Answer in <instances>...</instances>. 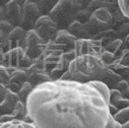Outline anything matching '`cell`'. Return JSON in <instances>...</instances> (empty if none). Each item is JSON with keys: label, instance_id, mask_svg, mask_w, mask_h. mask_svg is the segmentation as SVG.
I'll use <instances>...</instances> for the list:
<instances>
[{"label": "cell", "instance_id": "6da1fadb", "mask_svg": "<svg viewBox=\"0 0 129 128\" xmlns=\"http://www.w3.org/2000/svg\"><path fill=\"white\" fill-rule=\"evenodd\" d=\"M26 110L36 128H106L110 117L101 93L75 81H50L34 87Z\"/></svg>", "mask_w": 129, "mask_h": 128}, {"label": "cell", "instance_id": "7a4b0ae2", "mask_svg": "<svg viewBox=\"0 0 129 128\" xmlns=\"http://www.w3.org/2000/svg\"><path fill=\"white\" fill-rule=\"evenodd\" d=\"M107 66L98 55L83 54L75 58L69 65L68 72L72 80L79 83H87L100 81Z\"/></svg>", "mask_w": 129, "mask_h": 128}, {"label": "cell", "instance_id": "3957f363", "mask_svg": "<svg viewBox=\"0 0 129 128\" xmlns=\"http://www.w3.org/2000/svg\"><path fill=\"white\" fill-rule=\"evenodd\" d=\"M71 51L67 47L58 45L54 41L44 42L39 46V55L34 60L37 68L50 73L56 67L59 57L63 52Z\"/></svg>", "mask_w": 129, "mask_h": 128}, {"label": "cell", "instance_id": "277c9868", "mask_svg": "<svg viewBox=\"0 0 129 128\" xmlns=\"http://www.w3.org/2000/svg\"><path fill=\"white\" fill-rule=\"evenodd\" d=\"M80 8L76 0H60L48 15L56 23L58 29H67L73 21Z\"/></svg>", "mask_w": 129, "mask_h": 128}, {"label": "cell", "instance_id": "5b68a950", "mask_svg": "<svg viewBox=\"0 0 129 128\" xmlns=\"http://www.w3.org/2000/svg\"><path fill=\"white\" fill-rule=\"evenodd\" d=\"M33 63H34V60L27 55L24 49L16 48L4 53V57L1 65L4 66L11 74L12 72L18 69L26 70Z\"/></svg>", "mask_w": 129, "mask_h": 128}, {"label": "cell", "instance_id": "8992f818", "mask_svg": "<svg viewBox=\"0 0 129 128\" xmlns=\"http://www.w3.org/2000/svg\"><path fill=\"white\" fill-rule=\"evenodd\" d=\"M43 15L38 6V0H26L22 5V21L21 28L28 31L34 29V26Z\"/></svg>", "mask_w": 129, "mask_h": 128}, {"label": "cell", "instance_id": "52a82bcc", "mask_svg": "<svg viewBox=\"0 0 129 128\" xmlns=\"http://www.w3.org/2000/svg\"><path fill=\"white\" fill-rule=\"evenodd\" d=\"M34 29L37 31V33L45 42L53 41L59 30L56 23L48 15L42 16L37 20L36 24L34 26Z\"/></svg>", "mask_w": 129, "mask_h": 128}, {"label": "cell", "instance_id": "ba28073f", "mask_svg": "<svg viewBox=\"0 0 129 128\" xmlns=\"http://www.w3.org/2000/svg\"><path fill=\"white\" fill-rule=\"evenodd\" d=\"M104 47L101 41L96 39H77L74 46V51L77 56L83 54L99 55L103 51Z\"/></svg>", "mask_w": 129, "mask_h": 128}, {"label": "cell", "instance_id": "9c48e42d", "mask_svg": "<svg viewBox=\"0 0 129 128\" xmlns=\"http://www.w3.org/2000/svg\"><path fill=\"white\" fill-rule=\"evenodd\" d=\"M26 0H11L4 7L6 20L14 27H20L22 21V5Z\"/></svg>", "mask_w": 129, "mask_h": 128}, {"label": "cell", "instance_id": "30bf717a", "mask_svg": "<svg viewBox=\"0 0 129 128\" xmlns=\"http://www.w3.org/2000/svg\"><path fill=\"white\" fill-rule=\"evenodd\" d=\"M67 30L71 33L76 39H93L94 36L99 32L96 27L92 25L90 21L86 23H80L79 21L75 20L70 25L68 26Z\"/></svg>", "mask_w": 129, "mask_h": 128}, {"label": "cell", "instance_id": "8fae6325", "mask_svg": "<svg viewBox=\"0 0 129 128\" xmlns=\"http://www.w3.org/2000/svg\"><path fill=\"white\" fill-rule=\"evenodd\" d=\"M89 21L94 27H96L99 31H101L108 28H112L113 16L107 9L100 8L91 14Z\"/></svg>", "mask_w": 129, "mask_h": 128}, {"label": "cell", "instance_id": "7c38bea8", "mask_svg": "<svg viewBox=\"0 0 129 128\" xmlns=\"http://www.w3.org/2000/svg\"><path fill=\"white\" fill-rule=\"evenodd\" d=\"M107 67L120 75L123 80H127L129 75V50L124 49L122 52L118 56H116L113 62Z\"/></svg>", "mask_w": 129, "mask_h": 128}, {"label": "cell", "instance_id": "4fadbf2b", "mask_svg": "<svg viewBox=\"0 0 129 128\" xmlns=\"http://www.w3.org/2000/svg\"><path fill=\"white\" fill-rule=\"evenodd\" d=\"M28 79H29V74L26 70H24V69L15 70L11 73L10 83H9L7 87L11 91H13L15 93H18L21 87V85L26 82H28Z\"/></svg>", "mask_w": 129, "mask_h": 128}, {"label": "cell", "instance_id": "5bb4252c", "mask_svg": "<svg viewBox=\"0 0 129 128\" xmlns=\"http://www.w3.org/2000/svg\"><path fill=\"white\" fill-rule=\"evenodd\" d=\"M100 8L107 9L112 15L120 11L117 0H91L88 6L86 7V10L90 14H92L95 10Z\"/></svg>", "mask_w": 129, "mask_h": 128}, {"label": "cell", "instance_id": "9a60e30c", "mask_svg": "<svg viewBox=\"0 0 129 128\" xmlns=\"http://www.w3.org/2000/svg\"><path fill=\"white\" fill-rule=\"evenodd\" d=\"M76 40H77L76 37L73 36L67 29H62V30H58L57 34L55 36V39L53 41L58 45L65 46L68 49L73 50L75 43H76Z\"/></svg>", "mask_w": 129, "mask_h": 128}, {"label": "cell", "instance_id": "2e32d148", "mask_svg": "<svg viewBox=\"0 0 129 128\" xmlns=\"http://www.w3.org/2000/svg\"><path fill=\"white\" fill-rule=\"evenodd\" d=\"M50 81H52V80L50 77L49 73H47L44 70H41L39 68L35 69L31 73H29L28 82L32 84L33 87H36L40 84H43V83L50 82Z\"/></svg>", "mask_w": 129, "mask_h": 128}, {"label": "cell", "instance_id": "e0dca14e", "mask_svg": "<svg viewBox=\"0 0 129 128\" xmlns=\"http://www.w3.org/2000/svg\"><path fill=\"white\" fill-rule=\"evenodd\" d=\"M121 80H123V79L120 75H118L115 71H113L112 69L107 67L106 70H105L104 75L100 79L99 82H102L103 83H105L110 89H114L116 83L118 82H120Z\"/></svg>", "mask_w": 129, "mask_h": 128}, {"label": "cell", "instance_id": "ac0fdd59", "mask_svg": "<svg viewBox=\"0 0 129 128\" xmlns=\"http://www.w3.org/2000/svg\"><path fill=\"white\" fill-rule=\"evenodd\" d=\"M76 57H77V54H76L74 50L63 52L61 54V56L59 57V60H58L57 64H56L55 69H57V70H59L62 73L67 72L68 68H69V65L71 64V62Z\"/></svg>", "mask_w": 129, "mask_h": 128}, {"label": "cell", "instance_id": "d6986e66", "mask_svg": "<svg viewBox=\"0 0 129 128\" xmlns=\"http://www.w3.org/2000/svg\"><path fill=\"white\" fill-rule=\"evenodd\" d=\"M93 39H96V40L101 41L103 47H105V46L108 45L109 43H111L112 41L117 39V34H116V31L115 28H108V29L99 31L94 36Z\"/></svg>", "mask_w": 129, "mask_h": 128}, {"label": "cell", "instance_id": "ffe728a7", "mask_svg": "<svg viewBox=\"0 0 129 128\" xmlns=\"http://www.w3.org/2000/svg\"><path fill=\"white\" fill-rule=\"evenodd\" d=\"M45 41L41 38V36L39 35L37 31L35 29H31L26 31L25 36V50H30L34 49L38 45L44 43Z\"/></svg>", "mask_w": 129, "mask_h": 128}, {"label": "cell", "instance_id": "44dd1931", "mask_svg": "<svg viewBox=\"0 0 129 128\" xmlns=\"http://www.w3.org/2000/svg\"><path fill=\"white\" fill-rule=\"evenodd\" d=\"M105 51H110L111 53H113L115 56H118L124 50V43H123L122 39L117 38L114 41H112L107 46L104 47Z\"/></svg>", "mask_w": 129, "mask_h": 128}, {"label": "cell", "instance_id": "7402d4cb", "mask_svg": "<svg viewBox=\"0 0 129 128\" xmlns=\"http://www.w3.org/2000/svg\"><path fill=\"white\" fill-rule=\"evenodd\" d=\"M27 115V110H26V104H24L21 101L16 103L15 107H14L13 113L12 115L15 117L16 120H19V121H22L23 117Z\"/></svg>", "mask_w": 129, "mask_h": 128}, {"label": "cell", "instance_id": "603a6c76", "mask_svg": "<svg viewBox=\"0 0 129 128\" xmlns=\"http://www.w3.org/2000/svg\"><path fill=\"white\" fill-rule=\"evenodd\" d=\"M90 86L94 87L96 90H98L101 95L104 97V99L106 100V102L109 103V99H110V88L103 83L102 82H99V81H93V82H90V83H87Z\"/></svg>", "mask_w": 129, "mask_h": 128}, {"label": "cell", "instance_id": "cb8c5ba5", "mask_svg": "<svg viewBox=\"0 0 129 128\" xmlns=\"http://www.w3.org/2000/svg\"><path fill=\"white\" fill-rule=\"evenodd\" d=\"M60 0H38V6L43 16L49 15L52 8L55 6Z\"/></svg>", "mask_w": 129, "mask_h": 128}, {"label": "cell", "instance_id": "d4e9b609", "mask_svg": "<svg viewBox=\"0 0 129 128\" xmlns=\"http://www.w3.org/2000/svg\"><path fill=\"white\" fill-rule=\"evenodd\" d=\"M25 36H26V30H24L21 27H14L13 30L8 34L7 40L22 42V41L25 40Z\"/></svg>", "mask_w": 129, "mask_h": 128}, {"label": "cell", "instance_id": "484cf974", "mask_svg": "<svg viewBox=\"0 0 129 128\" xmlns=\"http://www.w3.org/2000/svg\"><path fill=\"white\" fill-rule=\"evenodd\" d=\"M33 89H34V87L29 82H26V83H23L21 85L20 89L19 90V92H18V95H19L20 101L26 104V100H27L28 96L30 95V93L32 92Z\"/></svg>", "mask_w": 129, "mask_h": 128}, {"label": "cell", "instance_id": "4316f807", "mask_svg": "<svg viewBox=\"0 0 129 128\" xmlns=\"http://www.w3.org/2000/svg\"><path fill=\"white\" fill-rule=\"evenodd\" d=\"M0 128H36L33 123H26L19 120H14L12 122L1 123Z\"/></svg>", "mask_w": 129, "mask_h": 128}, {"label": "cell", "instance_id": "83f0119b", "mask_svg": "<svg viewBox=\"0 0 129 128\" xmlns=\"http://www.w3.org/2000/svg\"><path fill=\"white\" fill-rule=\"evenodd\" d=\"M113 117L120 125H123V124L129 122V107L118 111V113L115 116H113Z\"/></svg>", "mask_w": 129, "mask_h": 128}, {"label": "cell", "instance_id": "f1b7e54d", "mask_svg": "<svg viewBox=\"0 0 129 128\" xmlns=\"http://www.w3.org/2000/svg\"><path fill=\"white\" fill-rule=\"evenodd\" d=\"M117 34V38L124 40L125 37L129 34V19L126 21H124L122 23H120L119 25H117L115 28Z\"/></svg>", "mask_w": 129, "mask_h": 128}, {"label": "cell", "instance_id": "f546056e", "mask_svg": "<svg viewBox=\"0 0 129 128\" xmlns=\"http://www.w3.org/2000/svg\"><path fill=\"white\" fill-rule=\"evenodd\" d=\"M115 89L118 90L123 98L129 99V83L126 80H121L120 82H118L115 86Z\"/></svg>", "mask_w": 129, "mask_h": 128}, {"label": "cell", "instance_id": "4dcf8cb0", "mask_svg": "<svg viewBox=\"0 0 129 128\" xmlns=\"http://www.w3.org/2000/svg\"><path fill=\"white\" fill-rule=\"evenodd\" d=\"M14 107H15V105L5 98L4 101L0 102V115H12Z\"/></svg>", "mask_w": 129, "mask_h": 128}, {"label": "cell", "instance_id": "1f68e13d", "mask_svg": "<svg viewBox=\"0 0 129 128\" xmlns=\"http://www.w3.org/2000/svg\"><path fill=\"white\" fill-rule=\"evenodd\" d=\"M91 14L86 10V9H83V10H80L78 11L76 16H75V20L79 21L80 23H86L89 21L90 19Z\"/></svg>", "mask_w": 129, "mask_h": 128}, {"label": "cell", "instance_id": "d6a6232c", "mask_svg": "<svg viewBox=\"0 0 129 128\" xmlns=\"http://www.w3.org/2000/svg\"><path fill=\"white\" fill-rule=\"evenodd\" d=\"M10 78L11 74L9 73V71L2 65H0V83L4 84L5 86H8V84L10 83Z\"/></svg>", "mask_w": 129, "mask_h": 128}, {"label": "cell", "instance_id": "836d02e7", "mask_svg": "<svg viewBox=\"0 0 129 128\" xmlns=\"http://www.w3.org/2000/svg\"><path fill=\"white\" fill-rule=\"evenodd\" d=\"M109 104L115 106L118 111H120V110H123L129 107V99H125V98L121 97V98H118L116 100L111 101V102H109Z\"/></svg>", "mask_w": 129, "mask_h": 128}, {"label": "cell", "instance_id": "e575fe53", "mask_svg": "<svg viewBox=\"0 0 129 128\" xmlns=\"http://www.w3.org/2000/svg\"><path fill=\"white\" fill-rule=\"evenodd\" d=\"M98 57L102 60V62H103L106 66H108L109 64L113 62V60L116 58V56H115L113 53H111L110 51H105V50L103 49V51L98 55Z\"/></svg>", "mask_w": 129, "mask_h": 128}, {"label": "cell", "instance_id": "d590c367", "mask_svg": "<svg viewBox=\"0 0 129 128\" xmlns=\"http://www.w3.org/2000/svg\"><path fill=\"white\" fill-rule=\"evenodd\" d=\"M117 1L121 12L129 19V0H117Z\"/></svg>", "mask_w": 129, "mask_h": 128}, {"label": "cell", "instance_id": "8d00e7d4", "mask_svg": "<svg viewBox=\"0 0 129 128\" xmlns=\"http://www.w3.org/2000/svg\"><path fill=\"white\" fill-rule=\"evenodd\" d=\"M14 26L7 20H0V31L4 32L5 34H9L13 30Z\"/></svg>", "mask_w": 129, "mask_h": 128}, {"label": "cell", "instance_id": "74e56055", "mask_svg": "<svg viewBox=\"0 0 129 128\" xmlns=\"http://www.w3.org/2000/svg\"><path fill=\"white\" fill-rule=\"evenodd\" d=\"M106 128H121V125H120L119 123H117V122L114 119V117L110 115L109 121H108L107 125H106Z\"/></svg>", "mask_w": 129, "mask_h": 128}, {"label": "cell", "instance_id": "f35d334b", "mask_svg": "<svg viewBox=\"0 0 129 128\" xmlns=\"http://www.w3.org/2000/svg\"><path fill=\"white\" fill-rule=\"evenodd\" d=\"M15 119L12 115H0V123H6V122H12Z\"/></svg>", "mask_w": 129, "mask_h": 128}, {"label": "cell", "instance_id": "ab89813d", "mask_svg": "<svg viewBox=\"0 0 129 128\" xmlns=\"http://www.w3.org/2000/svg\"><path fill=\"white\" fill-rule=\"evenodd\" d=\"M7 89H8L7 86H5L2 83H0V102L4 101V99H5L7 94Z\"/></svg>", "mask_w": 129, "mask_h": 128}, {"label": "cell", "instance_id": "60d3db41", "mask_svg": "<svg viewBox=\"0 0 129 128\" xmlns=\"http://www.w3.org/2000/svg\"><path fill=\"white\" fill-rule=\"evenodd\" d=\"M91 0H76L78 6L80 8V10H83V9H86V7L88 6L89 2Z\"/></svg>", "mask_w": 129, "mask_h": 128}, {"label": "cell", "instance_id": "b9f144b4", "mask_svg": "<svg viewBox=\"0 0 129 128\" xmlns=\"http://www.w3.org/2000/svg\"><path fill=\"white\" fill-rule=\"evenodd\" d=\"M108 107H109V113H110V115L112 116H115L118 113V110L116 109L115 106H113L111 104H108Z\"/></svg>", "mask_w": 129, "mask_h": 128}, {"label": "cell", "instance_id": "7bdbcfd3", "mask_svg": "<svg viewBox=\"0 0 129 128\" xmlns=\"http://www.w3.org/2000/svg\"><path fill=\"white\" fill-rule=\"evenodd\" d=\"M59 80H61V81H73L68 71H67V72H65L64 74H63V75L60 77V79H59Z\"/></svg>", "mask_w": 129, "mask_h": 128}, {"label": "cell", "instance_id": "ee69618b", "mask_svg": "<svg viewBox=\"0 0 129 128\" xmlns=\"http://www.w3.org/2000/svg\"><path fill=\"white\" fill-rule=\"evenodd\" d=\"M7 36H8V35L5 34L4 32L0 31V47H1V45L7 40Z\"/></svg>", "mask_w": 129, "mask_h": 128}, {"label": "cell", "instance_id": "f6af8a7d", "mask_svg": "<svg viewBox=\"0 0 129 128\" xmlns=\"http://www.w3.org/2000/svg\"><path fill=\"white\" fill-rule=\"evenodd\" d=\"M0 20H6L5 10H4V7L3 6H0Z\"/></svg>", "mask_w": 129, "mask_h": 128}, {"label": "cell", "instance_id": "bcb514c9", "mask_svg": "<svg viewBox=\"0 0 129 128\" xmlns=\"http://www.w3.org/2000/svg\"><path fill=\"white\" fill-rule=\"evenodd\" d=\"M123 43H124V49L129 50V34L125 37V39L123 40Z\"/></svg>", "mask_w": 129, "mask_h": 128}, {"label": "cell", "instance_id": "7dc6e473", "mask_svg": "<svg viewBox=\"0 0 129 128\" xmlns=\"http://www.w3.org/2000/svg\"><path fill=\"white\" fill-rule=\"evenodd\" d=\"M11 0H0V6H6Z\"/></svg>", "mask_w": 129, "mask_h": 128}, {"label": "cell", "instance_id": "c3c4849f", "mask_svg": "<svg viewBox=\"0 0 129 128\" xmlns=\"http://www.w3.org/2000/svg\"><path fill=\"white\" fill-rule=\"evenodd\" d=\"M3 57H4V52L0 50V65L2 64V61H3Z\"/></svg>", "mask_w": 129, "mask_h": 128}, {"label": "cell", "instance_id": "681fc988", "mask_svg": "<svg viewBox=\"0 0 129 128\" xmlns=\"http://www.w3.org/2000/svg\"><path fill=\"white\" fill-rule=\"evenodd\" d=\"M121 128H129V122H127V123H125V124L121 125Z\"/></svg>", "mask_w": 129, "mask_h": 128}, {"label": "cell", "instance_id": "f907efd6", "mask_svg": "<svg viewBox=\"0 0 129 128\" xmlns=\"http://www.w3.org/2000/svg\"><path fill=\"white\" fill-rule=\"evenodd\" d=\"M126 81H127V82L129 83V75H128V78H127V80H126Z\"/></svg>", "mask_w": 129, "mask_h": 128}, {"label": "cell", "instance_id": "816d5d0a", "mask_svg": "<svg viewBox=\"0 0 129 128\" xmlns=\"http://www.w3.org/2000/svg\"><path fill=\"white\" fill-rule=\"evenodd\" d=\"M0 125H1V123H0Z\"/></svg>", "mask_w": 129, "mask_h": 128}]
</instances>
